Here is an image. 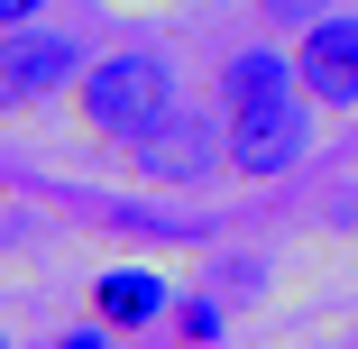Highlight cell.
I'll use <instances>...</instances> for the list:
<instances>
[{
	"instance_id": "1",
	"label": "cell",
	"mask_w": 358,
	"mask_h": 349,
	"mask_svg": "<svg viewBox=\"0 0 358 349\" xmlns=\"http://www.w3.org/2000/svg\"><path fill=\"white\" fill-rule=\"evenodd\" d=\"M74 111H83V129H92V138L129 148L138 129H157V120L175 111V74H166V55H148V46H120V55L83 64Z\"/></svg>"
},
{
	"instance_id": "2",
	"label": "cell",
	"mask_w": 358,
	"mask_h": 349,
	"mask_svg": "<svg viewBox=\"0 0 358 349\" xmlns=\"http://www.w3.org/2000/svg\"><path fill=\"white\" fill-rule=\"evenodd\" d=\"M221 129H230V166H239V175H257V184L294 175V166H303V148H313L303 92H266V101H239V111H221Z\"/></svg>"
},
{
	"instance_id": "3",
	"label": "cell",
	"mask_w": 358,
	"mask_h": 349,
	"mask_svg": "<svg viewBox=\"0 0 358 349\" xmlns=\"http://www.w3.org/2000/svg\"><path fill=\"white\" fill-rule=\"evenodd\" d=\"M230 166V129H211V120H193V111H166L157 129H138L129 138V175H148V184H211Z\"/></svg>"
},
{
	"instance_id": "4",
	"label": "cell",
	"mask_w": 358,
	"mask_h": 349,
	"mask_svg": "<svg viewBox=\"0 0 358 349\" xmlns=\"http://www.w3.org/2000/svg\"><path fill=\"white\" fill-rule=\"evenodd\" d=\"M83 83V55L74 37H46V28H10L0 37V111H28V101H55Z\"/></svg>"
},
{
	"instance_id": "5",
	"label": "cell",
	"mask_w": 358,
	"mask_h": 349,
	"mask_svg": "<svg viewBox=\"0 0 358 349\" xmlns=\"http://www.w3.org/2000/svg\"><path fill=\"white\" fill-rule=\"evenodd\" d=\"M294 74H303V101L313 111H358V19H313L303 46H294Z\"/></svg>"
},
{
	"instance_id": "6",
	"label": "cell",
	"mask_w": 358,
	"mask_h": 349,
	"mask_svg": "<svg viewBox=\"0 0 358 349\" xmlns=\"http://www.w3.org/2000/svg\"><path fill=\"white\" fill-rule=\"evenodd\" d=\"M266 92H303L294 55H275V46H239V55L221 64V111H239V101H266Z\"/></svg>"
},
{
	"instance_id": "7",
	"label": "cell",
	"mask_w": 358,
	"mask_h": 349,
	"mask_svg": "<svg viewBox=\"0 0 358 349\" xmlns=\"http://www.w3.org/2000/svg\"><path fill=\"white\" fill-rule=\"evenodd\" d=\"M92 304H101L110 331H138V322H157V313H166V285H157L148 266H120V276H101V285H92Z\"/></svg>"
},
{
	"instance_id": "8",
	"label": "cell",
	"mask_w": 358,
	"mask_h": 349,
	"mask_svg": "<svg viewBox=\"0 0 358 349\" xmlns=\"http://www.w3.org/2000/svg\"><path fill=\"white\" fill-rule=\"evenodd\" d=\"M175 331H184L193 349H202V340H221V304H202V294H193V304H175Z\"/></svg>"
},
{
	"instance_id": "9",
	"label": "cell",
	"mask_w": 358,
	"mask_h": 349,
	"mask_svg": "<svg viewBox=\"0 0 358 349\" xmlns=\"http://www.w3.org/2000/svg\"><path fill=\"white\" fill-rule=\"evenodd\" d=\"M257 10L275 19V28H313V19H331L340 0H257Z\"/></svg>"
},
{
	"instance_id": "10",
	"label": "cell",
	"mask_w": 358,
	"mask_h": 349,
	"mask_svg": "<svg viewBox=\"0 0 358 349\" xmlns=\"http://www.w3.org/2000/svg\"><path fill=\"white\" fill-rule=\"evenodd\" d=\"M37 10H46V0H0V28H28Z\"/></svg>"
},
{
	"instance_id": "11",
	"label": "cell",
	"mask_w": 358,
	"mask_h": 349,
	"mask_svg": "<svg viewBox=\"0 0 358 349\" xmlns=\"http://www.w3.org/2000/svg\"><path fill=\"white\" fill-rule=\"evenodd\" d=\"M55 349H110V331H64Z\"/></svg>"
}]
</instances>
